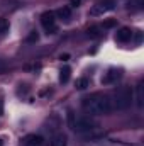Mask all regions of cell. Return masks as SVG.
Instances as JSON below:
<instances>
[{
    "instance_id": "6da1fadb",
    "label": "cell",
    "mask_w": 144,
    "mask_h": 146,
    "mask_svg": "<svg viewBox=\"0 0 144 146\" xmlns=\"http://www.w3.org/2000/svg\"><path fill=\"white\" fill-rule=\"evenodd\" d=\"M81 107L90 115H107L114 110L112 102H110V95L102 94V92H95V94H90V95L83 97L81 99Z\"/></svg>"
},
{
    "instance_id": "7a4b0ae2",
    "label": "cell",
    "mask_w": 144,
    "mask_h": 146,
    "mask_svg": "<svg viewBox=\"0 0 144 146\" xmlns=\"http://www.w3.org/2000/svg\"><path fill=\"white\" fill-rule=\"evenodd\" d=\"M66 121H68L70 129H71L73 133L80 134V136H83V134H87V133H90V131H93V129L98 127V124H97L95 121H92V119L87 117V115H78V114H75L73 110H68Z\"/></svg>"
},
{
    "instance_id": "3957f363",
    "label": "cell",
    "mask_w": 144,
    "mask_h": 146,
    "mask_svg": "<svg viewBox=\"0 0 144 146\" xmlns=\"http://www.w3.org/2000/svg\"><path fill=\"white\" fill-rule=\"evenodd\" d=\"M134 100V90L132 87L129 85H120L117 87L112 95H110V102H112V107L114 109H119V110H124V109H129L131 104Z\"/></svg>"
},
{
    "instance_id": "277c9868",
    "label": "cell",
    "mask_w": 144,
    "mask_h": 146,
    "mask_svg": "<svg viewBox=\"0 0 144 146\" xmlns=\"http://www.w3.org/2000/svg\"><path fill=\"white\" fill-rule=\"evenodd\" d=\"M41 26H42V29H44L48 34L58 33V19H56V15H54L53 10H46V12L41 15Z\"/></svg>"
},
{
    "instance_id": "5b68a950",
    "label": "cell",
    "mask_w": 144,
    "mask_h": 146,
    "mask_svg": "<svg viewBox=\"0 0 144 146\" xmlns=\"http://www.w3.org/2000/svg\"><path fill=\"white\" fill-rule=\"evenodd\" d=\"M114 9H115V0H100L98 3H95L90 9V15L98 17V15H104V14H107Z\"/></svg>"
},
{
    "instance_id": "8992f818",
    "label": "cell",
    "mask_w": 144,
    "mask_h": 146,
    "mask_svg": "<svg viewBox=\"0 0 144 146\" xmlns=\"http://www.w3.org/2000/svg\"><path fill=\"white\" fill-rule=\"evenodd\" d=\"M120 76H122V70H120V68H110V70L102 76V83H104V85H112V83H115Z\"/></svg>"
},
{
    "instance_id": "52a82bcc",
    "label": "cell",
    "mask_w": 144,
    "mask_h": 146,
    "mask_svg": "<svg viewBox=\"0 0 144 146\" xmlns=\"http://www.w3.org/2000/svg\"><path fill=\"white\" fill-rule=\"evenodd\" d=\"M134 36V31L131 27H120L117 33H115V41L117 42H129Z\"/></svg>"
},
{
    "instance_id": "ba28073f",
    "label": "cell",
    "mask_w": 144,
    "mask_h": 146,
    "mask_svg": "<svg viewBox=\"0 0 144 146\" xmlns=\"http://www.w3.org/2000/svg\"><path fill=\"white\" fill-rule=\"evenodd\" d=\"M42 145H44V139L39 134H27L22 139V146H42Z\"/></svg>"
},
{
    "instance_id": "9c48e42d",
    "label": "cell",
    "mask_w": 144,
    "mask_h": 146,
    "mask_svg": "<svg viewBox=\"0 0 144 146\" xmlns=\"http://www.w3.org/2000/svg\"><path fill=\"white\" fill-rule=\"evenodd\" d=\"M136 104H137V107L139 109H143L144 106V82L141 80L139 83H137V87H136Z\"/></svg>"
},
{
    "instance_id": "30bf717a",
    "label": "cell",
    "mask_w": 144,
    "mask_h": 146,
    "mask_svg": "<svg viewBox=\"0 0 144 146\" xmlns=\"http://www.w3.org/2000/svg\"><path fill=\"white\" fill-rule=\"evenodd\" d=\"M51 146H68V138L63 133H56L51 138Z\"/></svg>"
},
{
    "instance_id": "8fae6325",
    "label": "cell",
    "mask_w": 144,
    "mask_h": 146,
    "mask_svg": "<svg viewBox=\"0 0 144 146\" xmlns=\"http://www.w3.org/2000/svg\"><path fill=\"white\" fill-rule=\"evenodd\" d=\"M54 15H56V19H61V21L68 22L71 19V9L70 7H61V9H58L54 12Z\"/></svg>"
},
{
    "instance_id": "7c38bea8",
    "label": "cell",
    "mask_w": 144,
    "mask_h": 146,
    "mask_svg": "<svg viewBox=\"0 0 144 146\" xmlns=\"http://www.w3.org/2000/svg\"><path fill=\"white\" fill-rule=\"evenodd\" d=\"M102 34H104L102 26H92V27L87 31V36H88V37H100Z\"/></svg>"
},
{
    "instance_id": "4fadbf2b",
    "label": "cell",
    "mask_w": 144,
    "mask_h": 146,
    "mask_svg": "<svg viewBox=\"0 0 144 146\" xmlns=\"http://www.w3.org/2000/svg\"><path fill=\"white\" fill-rule=\"evenodd\" d=\"M70 76H71V68H70V66H63V68L59 70V82H61V83H66V82L70 80Z\"/></svg>"
},
{
    "instance_id": "5bb4252c",
    "label": "cell",
    "mask_w": 144,
    "mask_h": 146,
    "mask_svg": "<svg viewBox=\"0 0 144 146\" xmlns=\"http://www.w3.org/2000/svg\"><path fill=\"white\" fill-rule=\"evenodd\" d=\"M75 87H76L78 90H85L87 87H90V82H88V78H85V76H81V78H78V80H76V83H75Z\"/></svg>"
},
{
    "instance_id": "9a60e30c",
    "label": "cell",
    "mask_w": 144,
    "mask_h": 146,
    "mask_svg": "<svg viewBox=\"0 0 144 146\" xmlns=\"http://www.w3.org/2000/svg\"><path fill=\"white\" fill-rule=\"evenodd\" d=\"M10 29V24L5 17H0V34H5L7 31Z\"/></svg>"
},
{
    "instance_id": "2e32d148",
    "label": "cell",
    "mask_w": 144,
    "mask_h": 146,
    "mask_svg": "<svg viewBox=\"0 0 144 146\" xmlns=\"http://www.w3.org/2000/svg\"><path fill=\"white\" fill-rule=\"evenodd\" d=\"M115 24H117V22H115L114 19H110V21H105V22L102 24V29L105 31V29H110V27H115Z\"/></svg>"
},
{
    "instance_id": "e0dca14e",
    "label": "cell",
    "mask_w": 144,
    "mask_h": 146,
    "mask_svg": "<svg viewBox=\"0 0 144 146\" xmlns=\"http://www.w3.org/2000/svg\"><path fill=\"white\" fill-rule=\"evenodd\" d=\"M37 39H39V34H37V31H31V34L27 36V42H36Z\"/></svg>"
},
{
    "instance_id": "ac0fdd59",
    "label": "cell",
    "mask_w": 144,
    "mask_h": 146,
    "mask_svg": "<svg viewBox=\"0 0 144 146\" xmlns=\"http://www.w3.org/2000/svg\"><path fill=\"white\" fill-rule=\"evenodd\" d=\"M80 2H81V0H70V9H76V7H80Z\"/></svg>"
},
{
    "instance_id": "d6986e66",
    "label": "cell",
    "mask_w": 144,
    "mask_h": 146,
    "mask_svg": "<svg viewBox=\"0 0 144 146\" xmlns=\"http://www.w3.org/2000/svg\"><path fill=\"white\" fill-rule=\"evenodd\" d=\"M0 115H3V100L0 99Z\"/></svg>"
},
{
    "instance_id": "ffe728a7",
    "label": "cell",
    "mask_w": 144,
    "mask_h": 146,
    "mask_svg": "<svg viewBox=\"0 0 144 146\" xmlns=\"http://www.w3.org/2000/svg\"><path fill=\"white\" fill-rule=\"evenodd\" d=\"M59 60H61V61H66V60H68V54H61Z\"/></svg>"
},
{
    "instance_id": "44dd1931",
    "label": "cell",
    "mask_w": 144,
    "mask_h": 146,
    "mask_svg": "<svg viewBox=\"0 0 144 146\" xmlns=\"http://www.w3.org/2000/svg\"><path fill=\"white\" fill-rule=\"evenodd\" d=\"M3 68H5V63H3V61H2V60H0V72H2V70H3Z\"/></svg>"
},
{
    "instance_id": "7402d4cb",
    "label": "cell",
    "mask_w": 144,
    "mask_h": 146,
    "mask_svg": "<svg viewBox=\"0 0 144 146\" xmlns=\"http://www.w3.org/2000/svg\"><path fill=\"white\" fill-rule=\"evenodd\" d=\"M0 146H3V139L2 138H0Z\"/></svg>"
}]
</instances>
